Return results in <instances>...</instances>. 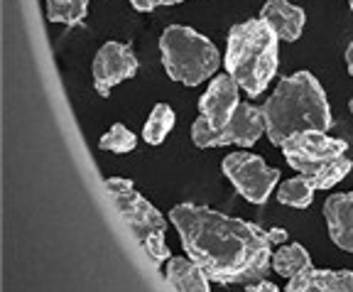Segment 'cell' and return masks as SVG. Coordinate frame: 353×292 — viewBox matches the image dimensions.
<instances>
[{"label":"cell","instance_id":"6da1fadb","mask_svg":"<svg viewBox=\"0 0 353 292\" xmlns=\"http://www.w3.org/2000/svg\"><path fill=\"white\" fill-rule=\"evenodd\" d=\"M170 221L182 246L211 282L250 285L272 271V241L268 231L250 221L233 219L201 204H176Z\"/></svg>","mask_w":353,"mask_h":292},{"label":"cell","instance_id":"7a4b0ae2","mask_svg":"<svg viewBox=\"0 0 353 292\" xmlns=\"http://www.w3.org/2000/svg\"><path fill=\"white\" fill-rule=\"evenodd\" d=\"M265 135L280 148L287 138L304 130L326 133L334 123L324 86L312 72H294L280 79L272 96L263 106Z\"/></svg>","mask_w":353,"mask_h":292},{"label":"cell","instance_id":"3957f363","mask_svg":"<svg viewBox=\"0 0 353 292\" xmlns=\"http://www.w3.org/2000/svg\"><path fill=\"white\" fill-rule=\"evenodd\" d=\"M277 44L280 37L263 17L238 22L228 30L223 64L250 99H258L277 74Z\"/></svg>","mask_w":353,"mask_h":292},{"label":"cell","instance_id":"277c9868","mask_svg":"<svg viewBox=\"0 0 353 292\" xmlns=\"http://www.w3.org/2000/svg\"><path fill=\"white\" fill-rule=\"evenodd\" d=\"M162 66L172 81L199 86L211 79L221 66L216 44L187 25H170L160 35Z\"/></svg>","mask_w":353,"mask_h":292},{"label":"cell","instance_id":"5b68a950","mask_svg":"<svg viewBox=\"0 0 353 292\" xmlns=\"http://www.w3.org/2000/svg\"><path fill=\"white\" fill-rule=\"evenodd\" d=\"M105 189H108L118 214L123 216V221L130 228L132 238L143 246L145 253L157 265L170 260V246L165 241V233H167L165 216L154 209L143 194L135 192V184L130 179L108 177L105 179Z\"/></svg>","mask_w":353,"mask_h":292},{"label":"cell","instance_id":"8992f818","mask_svg":"<svg viewBox=\"0 0 353 292\" xmlns=\"http://www.w3.org/2000/svg\"><path fill=\"white\" fill-rule=\"evenodd\" d=\"M263 135H265L263 108H258L253 104L238 106L233 118L223 128H211L201 116L192 123V140L196 148H223V145L253 148Z\"/></svg>","mask_w":353,"mask_h":292},{"label":"cell","instance_id":"52a82bcc","mask_svg":"<svg viewBox=\"0 0 353 292\" xmlns=\"http://www.w3.org/2000/svg\"><path fill=\"white\" fill-rule=\"evenodd\" d=\"M221 170H223L226 179L236 187V192L245 202L258 206L270 199V194L275 192L277 182H280V170L277 167L265 165L260 155L245 153V150L226 155L223 162H221Z\"/></svg>","mask_w":353,"mask_h":292},{"label":"cell","instance_id":"ba28073f","mask_svg":"<svg viewBox=\"0 0 353 292\" xmlns=\"http://www.w3.org/2000/svg\"><path fill=\"white\" fill-rule=\"evenodd\" d=\"M280 148L287 165L292 170L302 172V175H312L319 167H324L326 162L346 155L348 143L341 138H329L326 133L319 130H304L292 135V138H287Z\"/></svg>","mask_w":353,"mask_h":292},{"label":"cell","instance_id":"9c48e42d","mask_svg":"<svg viewBox=\"0 0 353 292\" xmlns=\"http://www.w3.org/2000/svg\"><path fill=\"white\" fill-rule=\"evenodd\" d=\"M138 57L130 44L110 39L94 57V88L99 91V96L108 99L113 86L138 74Z\"/></svg>","mask_w":353,"mask_h":292},{"label":"cell","instance_id":"30bf717a","mask_svg":"<svg viewBox=\"0 0 353 292\" xmlns=\"http://www.w3.org/2000/svg\"><path fill=\"white\" fill-rule=\"evenodd\" d=\"M238 81L231 74H216L211 79L209 88L204 91V96L199 99V113L209 123L211 128H223L233 118V113L241 106L238 99Z\"/></svg>","mask_w":353,"mask_h":292},{"label":"cell","instance_id":"8fae6325","mask_svg":"<svg viewBox=\"0 0 353 292\" xmlns=\"http://www.w3.org/2000/svg\"><path fill=\"white\" fill-rule=\"evenodd\" d=\"M324 219L331 241L346 253H353V192L326 197Z\"/></svg>","mask_w":353,"mask_h":292},{"label":"cell","instance_id":"7c38bea8","mask_svg":"<svg viewBox=\"0 0 353 292\" xmlns=\"http://www.w3.org/2000/svg\"><path fill=\"white\" fill-rule=\"evenodd\" d=\"M287 292H353V271L307 268L287 280Z\"/></svg>","mask_w":353,"mask_h":292},{"label":"cell","instance_id":"4fadbf2b","mask_svg":"<svg viewBox=\"0 0 353 292\" xmlns=\"http://www.w3.org/2000/svg\"><path fill=\"white\" fill-rule=\"evenodd\" d=\"M260 17L275 30L282 42H294V39L302 37L304 22H307L302 8L292 6L287 0H268L260 10Z\"/></svg>","mask_w":353,"mask_h":292},{"label":"cell","instance_id":"5bb4252c","mask_svg":"<svg viewBox=\"0 0 353 292\" xmlns=\"http://www.w3.org/2000/svg\"><path fill=\"white\" fill-rule=\"evenodd\" d=\"M165 285L167 290L179 292H209L211 278L189 255L187 258H170L165 268Z\"/></svg>","mask_w":353,"mask_h":292},{"label":"cell","instance_id":"9a60e30c","mask_svg":"<svg viewBox=\"0 0 353 292\" xmlns=\"http://www.w3.org/2000/svg\"><path fill=\"white\" fill-rule=\"evenodd\" d=\"M307 268H312V255H309V251L304 249L302 243H287V246H282V249H277L272 253V271L277 275L287 278V280L299 275Z\"/></svg>","mask_w":353,"mask_h":292},{"label":"cell","instance_id":"2e32d148","mask_svg":"<svg viewBox=\"0 0 353 292\" xmlns=\"http://www.w3.org/2000/svg\"><path fill=\"white\" fill-rule=\"evenodd\" d=\"M314 184L309 179V175L299 172L297 177L287 179L277 187V202L285 206H292V209H309L312 202H314Z\"/></svg>","mask_w":353,"mask_h":292},{"label":"cell","instance_id":"e0dca14e","mask_svg":"<svg viewBox=\"0 0 353 292\" xmlns=\"http://www.w3.org/2000/svg\"><path fill=\"white\" fill-rule=\"evenodd\" d=\"M176 123V116L174 110H172L170 104H157L150 113V118L145 121V128H143V140L148 145H160L165 143V138L172 133Z\"/></svg>","mask_w":353,"mask_h":292},{"label":"cell","instance_id":"ac0fdd59","mask_svg":"<svg viewBox=\"0 0 353 292\" xmlns=\"http://www.w3.org/2000/svg\"><path fill=\"white\" fill-rule=\"evenodd\" d=\"M88 3H91V0H44V6H47V20L57 22V25H66V28L81 25V22L86 20Z\"/></svg>","mask_w":353,"mask_h":292},{"label":"cell","instance_id":"d6986e66","mask_svg":"<svg viewBox=\"0 0 353 292\" xmlns=\"http://www.w3.org/2000/svg\"><path fill=\"white\" fill-rule=\"evenodd\" d=\"M351 170H353V162L348 160L346 155H341V157H336V160L326 162V165L319 167L316 172H312L309 179H312L314 189H331V187H336Z\"/></svg>","mask_w":353,"mask_h":292},{"label":"cell","instance_id":"ffe728a7","mask_svg":"<svg viewBox=\"0 0 353 292\" xmlns=\"http://www.w3.org/2000/svg\"><path fill=\"white\" fill-rule=\"evenodd\" d=\"M99 145H101V150H108V153L125 155V153H130V150H135L138 138H135V133L128 130L123 123H113V126L108 128V133L99 140Z\"/></svg>","mask_w":353,"mask_h":292},{"label":"cell","instance_id":"44dd1931","mask_svg":"<svg viewBox=\"0 0 353 292\" xmlns=\"http://www.w3.org/2000/svg\"><path fill=\"white\" fill-rule=\"evenodd\" d=\"M245 290L248 292H277L280 287L275 285V282H270V280H255V282H250V285H245Z\"/></svg>","mask_w":353,"mask_h":292},{"label":"cell","instance_id":"7402d4cb","mask_svg":"<svg viewBox=\"0 0 353 292\" xmlns=\"http://www.w3.org/2000/svg\"><path fill=\"white\" fill-rule=\"evenodd\" d=\"M130 6L140 12H152L154 8L162 6V0H130Z\"/></svg>","mask_w":353,"mask_h":292},{"label":"cell","instance_id":"603a6c76","mask_svg":"<svg viewBox=\"0 0 353 292\" xmlns=\"http://www.w3.org/2000/svg\"><path fill=\"white\" fill-rule=\"evenodd\" d=\"M268 236H270L272 246H280V243L287 241V231H285V228H270V231H268Z\"/></svg>","mask_w":353,"mask_h":292},{"label":"cell","instance_id":"cb8c5ba5","mask_svg":"<svg viewBox=\"0 0 353 292\" xmlns=\"http://www.w3.org/2000/svg\"><path fill=\"white\" fill-rule=\"evenodd\" d=\"M346 66H348V74L353 77V39H351V44L346 47Z\"/></svg>","mask_w":353,"mask_h":292},{"label":"cell","instance_id":"d4e9b609","mask_svg":"<svg viewBox=\"0 0 353 292\" xmlns=\"http://www.w3.org/2000/svg\"><path fill=\"white\" fill-rule=\"evenodd\" d=\"M179 3H184V0H162V6H179Z\"/></svg>","mask_w":353,"mask_h":292},{"label":"cell","instance_id":"484cf974","mask_svg":"<svg viewBox=\"0 0 353 292\" xmlns=\"http://www.w3.org/2000/svg\"><path fill=\"white\" fill-rule=\"evenodd\" d=\"M348 110H351V113H353V99L348 101Z\"/></svg>","mask_w":353,"mask_h":292},{"label":"cell","instance_id":"4316f807","mask_svg":"<svg viewBox=\"0 0 353 292\" xmlns=\"http://www.w3.org/2000/svg\"><path fill=\"white\" fill-rule=\"evenodd\" d=\"M348 6H351V10H353V0H348Z\"/></svg>","mask_w":353,"mask_h":292}]
</instances>
